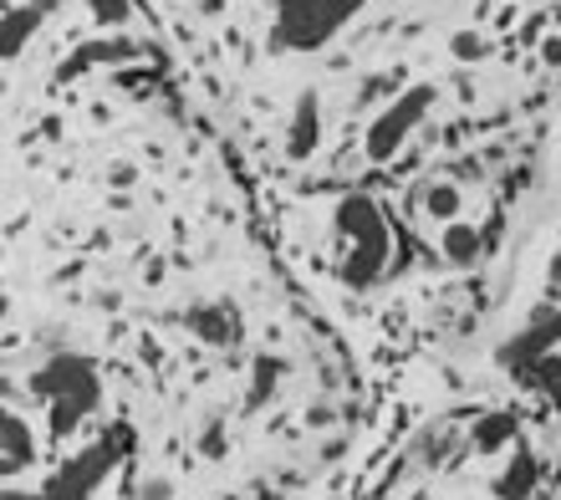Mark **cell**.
<instances>
[{
    "label": "cell",
    "mask_w": 561,
    "mask_h": 500,
    "mask_svg": "<svg viewBox=\"0 0 561 500\" xmlns=\"http://www.w3.org/2000/svg\"><path fill=\"white\" fill-rule=\"evenodd\" d=\"M547 61H551V67H561V36H557V42L547 46Z\"/></svg>",
    "instance_id": "4fadbf2b"
},
{
    "label": "cell",
    "mask_w": 561,
    "mask_h": 500,
    "mask_svg": "<svg viewBox=\"0 0 561 500\" xmlns=\"http://www.w3.org/2000/svg\"><path fill=\"white\" fill-rule=\"evenodd\" d=\"M36 394L51 398V424H57V434H67V429H77L82 413L98 409V373L88 357H51L36 373Z\"/></svg>",
    "instance_id": "3957f363"
},
{
    "label": "cell",
    "mask_w": 561,
    "mask_h": 500,
    "mask_svg": "<svg viewBox=\"0 0 561 500\" xmlns=\"http://www.w3.org/2000/svg\"><path fill=\"white\" fill-rule=\"evenodd\" d=\"M21 465H31V434L21 424V413H5V470L15 475Z\"/></svg>",
    "instance_id": "9c48e42d"
},
{
    "label": "cell",
    "mask_w": 561,
    "mask_h": 500,
    "mask_svg": "<svg viewBox=\"0 0 561 500\" xmlns=\"http://www.w3.org/2000/svg\"><path fill=\"white\" fill-rule=\"evenodd\" d=\"M474 246H480V240H474V230H465V225H455V230L444 236V250H449L455 261H470V255H474Z\"/></svg>",
    "instance_id": "7c38bea8"
},
{
    "label": "cell",
    "mask_w": 561,
    "mask_h": 500,
    "mask_svg": "<svg viewBox=\"0 0 561 500\" xmlns=\"http://www.w3.org/2000/svg\"><path fill=\"white\" fill-rule=\"evenodd\" d=\"M536 486V459L531 455H516L511 459V470L501 475V486H495V496L501 500H526Z\"/></svg>",
    "instance_id": "52a82bcc"
},
{
    "label": "cell",
    "mask_w": 561,
    "mask_h": 500,
    "mask_svg": "<svg viewBox=\"0 0 561 500\" xmlns=\"http://www.w3.org/2000/svg\"><path fill=\"white\" fill-rule=\"evenodd\" d=\"M424 205H428V215H439V220H455L459 190H455V184H428V190H424Z\"/></svg>",
    "instance_id": "8fae6325"
},
{
    "label": "cell",
    "mask_w": 561,
    "mask_h": 500,
    "mask_svg": "<svg viewBox=\"0 0 561 500\" xmlns=\"http://www.w3.org/2000/svg\"><path fill=\"white\" fill-rule=\"evenodd\" d=\"M190 332L209 348H236L240 342V311L230 302H205V307H190Z\"/></svg>",
    "instance_id": "5b68a950"
},
{
    "label": "cell",
    "mask_w": 561,
    "mask_h": 500,
    "mask_svg": "<svg viewBox=\"0 0 561 500\" xmlns=\"http://www.w3.org/2000/svg\"><path fill=\"white\" fill-rule=\"evenodd\" d=\"M42 26V5H26V11H5V57H15L21 46L31 42V31Z\"/></svg>",
    "instance_id": "ba28073f"
},
{
    "label": "cell",
    "mask_w": 561,
    "mask_h": 500,
    "mask_svg": "<svg viewBox=\"0 0 561 500\" xmlns=\"http://www.w3.org/2000/svg\"><path fill=\"white\" fill-rule=\"evenodd\" d=\"M322 138V113H317V92H301L296 98V118H291V138H286V154L291 159H307Z\"/></svg>",
    "instance_id": "8992f818"
},
{
    "label": "cell",
    "mask_w": 561,
    "mask_h": 500,
    "mask_svg": "<svg viewBox=\"0 0 561 500\" xmlns=\"http://www.w3.org/2000/svg\"><path fill=\"white\" fill-rule=\"evenodd\" d=\"M363 5H368V0H280L271 42H276L280 52H317V46L332 42Z\"/></svg>",
    "instance_id": "6da1fadb"
},
{
    "label": "cell",
    "mask_w": 561,
    "mask_h": 500,
    "mask_svg": "<svg viewBox=\"0 0 561 500\" xmlns=\"http://www.w3.org/2000/svg\"><path fill=\"white\" fill-rule=\"evenodd\" d=\"M337 230L347 236V265H342V276L347 286H373L378 271L388 265V225L383 215L373 209V200L353 194V200H342L337 205Z\"/></svg>",
    "instance_id": "7a4b0ae2"
},
{
    "label": "cell",
    "mask_w": 561,
    "mask_h": 500,
    "mask_svg": "<svg viewBox=\"0 0 561 500\" xmlns=\"http://www.w3.org/2000/svg\"><path fill=\"white\" fill-rule=\"evenodd\" d=\"M428 103H434V92H428V88H409V92H403L399 103L388 107L383 118L368 128V159H388V154H399V144L409 138V128H414V123L428 113Z\"/></svg>",
    "instance_id": "277c9868"
},
{
    "label": "cell",
    "mask_w": 561,
    "mask_h": 500,
    "mask_svg": "<svg viewBox=\"0 0 561 500\" xmlns=\"http://www.w3.org/2000/svg\"><path fill=\"white\" fill-rule=\"evenodd\" d=\"M511 434H516V419L511 413H490L485 424L474 429V444L480 450H501V444H511Z\"/></svg>",
    "instance_id": "30bf717a"
},
{
    "label": "cell",
    "mask_w": 561,
    "mask_h": 500,
    "mask_svg": "<svg viewBox=\"0 0 561 500\" xmlns=\"http://www.w3.org/2000/svg\"><path fill=\"white\" fill-rule=\"evenodd\" d=\"M557 286H561V255H557Z\"/></svg>",
    "instance_id": "5bb4252c"
}]
</instances>
